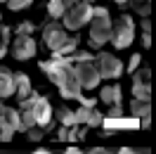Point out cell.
<instances>
[{
	"mask_svg": "<svg viewBox=\"0 0 156 154\" xmlns=\"http://www.w3.org/2000/svg\"><path fill=\"white\" fill-rule=\"evenodd\" d=\"M66 40H69V33H66V29H64V24L48 21V24L43 26V43H45V48H48L52 55L64 48Z\"/></svg>",
	"mask_w": 156,
	"mask_h": 154,
	"instance_id": "5b68a950",
	"label": "cell"
},
{
	"mask_svg": "<svg viewBox=\"0 0 156 154\" xmlns=\"http://www.w3.org/2000/svg\"><path fill=\"white\" fill-rule=\"evenodd\" d=\"M64 154H85V152H80L78 147H73V145H71V147H66V152H64Z\"/></svg>",
	"mask_w": 156,
	"mask_h": 154,
	"instance_id": "4dcf8cb0",
	"label": "cell"
},
{
	"mask_svg": "<svg viewBox=\"0 0 156 154\" xmlns=\"http://www.w3.org/2000/svg\"><path fill=\"white\" fill-rule=\"evenodd\" d=\"M43 135H45V130L36 126V128H31L29 133H26V138H29V140H33V142H40V140H43Z\"/></svg>",
	"mask_w": 156,
	"mask_h": 154,
	"instance_id": "484cf974",
	"label": "cell"
},
{
	"mask_svg": "<svg viewBox=\"0 0 156 154\" xmlns=\"http://www.w3.org/2000/svg\"><path fill=\"white\" fill-rule=\"evenodd\" d=\"M55 114H57V121H59L62 126H66V128L78 126V123H76V112H71V109H66V107H59Z\"/></svg>",
	"mask_w": 156,
	"mask_h": 154,
	"instance_id": "d6986e66",
	"label": "cell"
},
{
	"mask_svg": "<svg viewBox=\"0 0 156 154\" xmlns=\"http://www.w3.org/2000/svg\"><path fill=\"white\" fill-rule=\"evenodd\" d=\"M29 5H33V0H7V7L12 12H19V10H26Z\"/></svg>",
	"mask_w": 156,
	"mask_h": 154,
	"instance_id": "cb8c5ba5",
	"label": "cell"
},
{
	"mask_svg": "<svg viewBox=\"0 0 156 154\" xmlns=\"http://www.w3.org/2000/svg\"><path fill=\"white\" fill-rule=\"evenodd\" d=\"M73 71H76V78L83 90H95L99 86V71L95 67V62H80V64H73Z\"/></svg>",
	"mask_w": 156,
	"mask_h": 154,
	"instance_id": "9c48e42d",
	"label": "cell"
},
{
	"mask_svg": "<svg viewBox=\"0 0 156 154\" xmlns=\"http://www.w3.org/2000/svg\"><path fill=\"white\" fill-rule=\"evenodd\" d=\"M17 95V78L14 71H10L7 67H0V102L7 97Z\"/></svg>",
	"mask_w": 156,
	"mask_h": 154,
	"instance_id": "4fadbf2b",
	"label": "cell"
},
{
	"mask_svg": "<svg viewBox=\"0 0 156 154\" xmlns=\"http://www.w3.org/2000/svg\"><path fill=\"white\" fill-rule=\"evenodd\" d=\"M133 12H137L142 19H149V14H151V0H130L128 2Z\"/></svg>",
	"mask_w": 156,
	"mask_h": 154,
	"instance_id": "ffe728a7",
	"label": "cell"
},
{
	"mask_svg": "<svg viewBox=\"0 0 156 154\" xmlns=\"http://www.w3.org/2000/svg\"><path fill=\"white\" fill-rule=\"evenodd\" d=\"M0 21H2V14H0Z\"/></svg>",
	"mask_w": 156,
	"mask_h": 154,
	"instance_id": "8d00e7d4",
	"label": "cell"
},
{
	"mask_svg": "<svg viewBox=\"0 0 156 154\" xmlns=\"http://www.w3.org/2000/svg\"><path fill=\"white\" fill-rule=\"evenodd\" d=\"M0 2H5V5H7V0H0Z\"/></svg>",
	"mask_w": 156,
	"mask_h": 154,
	"instance_id": "d590c367",
	"label": "cell"
},
{
	"mask_svg": "<svg viewBox=\"0 0 156 154\" xmlns=\"http://www.w3.org/2000/svg\"><path fill=\"white\" fill-rule=\"evenodd\" d=\"M104 130H123V128H140V121L135 116H118V119H107L104 116Z\"/></svg>",
	"mask_w": 156,
	"mask_h": 154,
	"instance_id": "5bb4252c",
	"label": "cell"
},
{
	"mask_svg": "<svg viewBox=\"0 0 156 154\" xmlns=\"http://www.w3.org/2000/svg\"><path fill=\"white\" fill-rule=\"evenodd\" d=\"M135 40V21L130 14H121L114 21V33H111V43L116 50H126L133 45Z\"/></svg>",
	"mask_w": 156,
	"mask_h": 154,
	"instance_id": "277c9868",
	"label": "cell"
},
{
	"mask_svg": "<svg viewBox=\"0 0 156 154\" xmlns=\"http://www.w3.org/2000/svg\"><path fill=\"white\" fill-rule=\"evenodd\" d=\"M95 67L99 71V78H118L126 67H123V62L116 57V55H111V52H97L95 55Z\"/></svg>",
	"mask_w": 156,
	"mask_h": 154,
	"instance_id": "8992f818",
	"label": "cell"
},
{
	"mask_svg": "<svg viewBox=\"0 0 156 154\" xmlns=\"http://www.w3.org/2000/svg\"><path fill=\"white\" fill-rule=\"evenodd\" d=\"M83 138H85V128L83 126H73V128L62 126L59 135H57V140H62V142H76V140H83Z\"/></svg>",
	"mask_w": 156,
	"mask_h": 154,
	"instance_id": "e0dca14e",
	"label": "cell"
},
{
	"mask_svg": "<svg viewBox=\"0 0 156 154\" xmlns=\"http://www.w3.org/2000/svg\"><path fill=\"white\" fill-rule=\"evenodd\" d=\"M140 62H142V55H133L130 62H128V67H126V71L128 74H135L137 69H140Z\"/></svg>",
	"mask_w": 156,
	"mask_h": 154,
	"instance_id": "d4e9b609",
	"label": "cell"
},
{
	"mask_svg": "<svg viewBox=\"0 0 156 154\" xmlns=\"http://www.w3.org/2000/svg\"><path fill=\"white\" fill-rule=\"evenodd\" d=\"M116 154H147V149H133V147H121Z\"/></svg>",
	"mask_w": 156,
	"mask_h": 154,
	"instance_id": "83f0119b",
	"label": "cell"
},
{
	"mask_svg": "<svg viewBox=\"0 0 156 154\" xmlns=\"http://www.w3.org/2000/svg\"><path fill=\"white\" fill-rule=\"evenodd\" d=\"M33 31H36V26H33V21H21L19 26L14 29V36H33Z\"/></svg>",
	"mask_w": 156,
	"mask_h": 154,
	"instance_id": "603a6c76",
	"label": "cell"
},
{
	"mask_svg": "<svg viewBox=\"0 0 156 154\" xmlns=\"http://www.w3.org/2000/svg\"><path fill=\"white\" fill-rule=\"evenodd\" d=\"M142 33H151V21L142 19Z\"/></svg>",
	"mask_w": 156,
	"mask_h": 154,
	"instance_id": "f546056e",
	"label": "cell"
},
{
	"mask_svg": "<svg viewBox=\"0 0 156 154\" xmlns=\"http://www.w3.org/2000/svg\"><path fill=\"white\" fill-rule=\"evenodd\" d=\"M66 12H69V7L62 2V0H50V2H48V17H50V19H55V21L64 19Z\"/></svg>",
	"mask_w": 156,
	"mask_h": 154,
	"instance_id": "ac0fdd59",
	"label": "cell"
},
{
	"mask_svg": "<svg viewBox=\"0 0 156 154\" xmlns=\"http://www.w3.org/2000/svg\"><path fill=\"white\" fill-rule=\"evenodd\" d=\"M14 78H17V100H19V102L33 95V88H31L29 74H24V71H14Z\"/></svg>",
	"mask_w": 156,
	"mask_h": 154,
	"instance_id": "2e32d148",
	"label": "cell"
},
{
	"mask_svg": "<svg viewBox=\"0 0 156 154\" xmlns=\"http://www.w3.org/2000/svg\"><path fill=\"white\" fill-rule=\"evenodd\" d=\"M10 36H12V29L0 24V59L10 52Z\"/></svg>",
	"mask_w": 156,
	"mask_h": 154,
	"instance_id": "44dd1931",
	"label": "cell"
},
{
	"mask_svg": "<svg viewBox=\"0 0 156 154\" xmlns=\"http://www.w3.org/2000/svg\"><path fill=\"white\" fill-rule=\"evenodd\" d=\"M76 123L83 128H102L104 114L97 112V107H78L76 109Z\"/></svg>",
	"mask_w": 156,
	"mask_h": 154,
	"instance_id": "8fae6325",
	"label": "cell"
},
{
	"mask_svg": "<svg viewBox=\"0 0 156 154\" xmlns=\"http://www.w3.org/2000/svg\"><path fill=\"white\" fill-rule=\"evenodd\" d=\"M133 100L151 102V69L140 67L133 74Z\"/></svg>",
	"mask_w": 156,
	"mask_h": 154,
	"instance_id": "ba28073f",
	"label": "cell"
},
{
	"mask_svg": "<svg viewBox=\"0 0 156 154\" xmlns=\"http://www.w3.org/2000/svg\"><path fill=\"white\" fill-rule=\"evenodd\" d=\"M40 71L48 74V78L59 88L64 100H83V88L78 83L69 57H52L50 62H40Z\"/></svg>",
	"mask_w": 156,
	"mask_h": 154,
	"instance_id": "6da1fadb",
	"label": "cell"
},
{
	"mask_svg": "<svg viewBox=\"0 0 156 154\" xmlns=\"http://www.w3.org/2000/svg\"><path fill=\"white\" fill-rule=\"evenodd\" d=\"M19 112H31L33 119H36V126L43 128V130H50V128H52L55 112H52V107H50V100L43 97V95H38L36 90H33L31 97H26V100L19 102Z\"/></svg>",
	"mask_w": 156,
	"mask_h": 154,
	"instance_id": "3957f363",
	"label": "cell"
},
{
	"mask_svg": "<svg viewBox=\"0 0 156 154\" xmlns=\"http://www.w3.org/2000/svg\"><path fill=\"white\" fill-rule=\"evenodd\" d=\"M85 154H116L114 149H107V147H92V149H88Z\"/></svg>",
	"mask_w": 156,
	"mask_h": 154,
	"instance_id": "4316f807",
	"label": "cell"
},
{
	"mask_svg": "<svg viewBox=\"0 0 156 154\" xmlns=\"http://www.w3.org/2000/svg\"><path fill=\"white\" fill-rule=\"evenodd\" d=\"M88 21H92V5L78 2V5H73V7L64 14L62 24H64V29H69V31H78V29H83Z\"/></svg>",
	"mask_w": 156,
	"mask_h": 154,
	"instance_id": "52a82bcc",
	"label": "cell"
},
{
	"mask_svg": "<svg viewBox=\"0 0 156 154\" xmlns=\"http://www.w3.org/2000/svg\"><path fill=\"white\" fill-rule=\"evenodd\" d=\"M114 2H116V5H121V7H123V5H128L130 0H114Z\"/></svg>",
	"mask_w": 156,
	"mask_h": 154,
	"instance_id": "836d02e7",
	"label": "cell"
},
{
	"mask_svg": "<svg viewBox=\"0 0 156 154\" xmlns=\"http://www.w3.org/2000/svg\"><path fill=\"white\" fill-rule=\"evenodd\" d=\"M111 33H114V24H111V17H109V10L104 5H97L92 7V21H90V48L99 50L104 43L111 40Z\"/></svg>",
	"mask_w": 156,
	"mask_h": 154,
	"instance_id": "7a4b0ae2",
	"label": "cell"
},
{
	"mask_svg": "<svg viewBox=\"0 0 156 154\" xmlns=\"http://www.w3.org/2000/svg\"><path fill=\"white\" fill-rule=\"evenodd\" d=\"M99 102H104L107 107H118L123 105L121 102V86L114 83V86H104L99 90Z\"/></svg>",
	"mask_w": 156,
	"mask_h": 154,
	"instance_id": "9a60e30c",
	"label": "cell"
},
{
	"mask_svg": "<svg viewBox=\"0 0 156 154\" xmlns=\"http://www.w3.org/2000/svg\"><path fill=\"white\" fill-rule=\"evenodd\" d=\"M80 2H88V5H92V2H95V0H80Z\"/></svg>",
	"mask_w": 156,
	"mask_h": 154,
	"instance_id": "e575fe53",
	"label": "cell"
},
{
	"mask_svg": "<svg viewBox=\"0 0 156 154\" xmlns=\"http://www.w3.org/2000/svg\"><path fill=\"white\" fill-rule=\"evenodd\" d=\"M36 50H38V45H36L33 36H14V40H12V45H10L12 57L19 59V62L31 59L33 55H36Z\"/></svg>",
	"mask_w": 156,
	"mask_h": 154,
	"instance_id": "30bf717a",
	"label": "cell"
},
{
	"mask_svg": "<svg viewBox=\"0 0 156 154\" xmlns=\"http://www.w3.org/2000/svg\"><path fill=\"white\" fill-rule=\"evenodd\" d=\"M14 133H17V130H14L7 121H2V119H0V142H10L12 138H14Z\"/></svg>",
	"mask_w": 156,
	"mask_h": 154,
	"instance_id": "7402d4cb",
	"label": "cell"
},
{
	"mask_svg": "<svg viewBox=\"0 0 156 154\" xmlns=\"http://www.w3.org/2000/svg\"><path fill=\"white\" fill-rule=\"evenodd\" d=\"M142 45H144V50L151 48V33H142Z\"/></svg>",
	"mask_w": 156,
	"mask_h": 154,
	"instance_id": "f1b7e54d",
	"label": "cell"
},
{
	"mask_svg": "<svg viewBox=\"0 0 156 154\" xmlns=\"http://www.w3.org/2000/svg\"><path fill=\"white\" fill-rule=\"evenodd\" d=\"M130 114L140 121V128H149V126H151V102L133 100V102H130Z\"/></svg>",
	"mask_w": 156,
	"mask_h": 154,
	"instance_id": "7c38bea8",
	"label": "cell"
},
{
	"mask_svg": "<svg viewBox=\"0 0 156 154\" xmlns=\"http://www.w3.org/2000/svg\"><path fill=\"white\" fill-rule=\"evenodd\" d=\"M33 154H52V152H50V149H36Z\"/></svg>",
	"mask_w": 156,
	"mask_h": 154,
	"instance_id": "d6a6232c",
	"label": "cell"
},
{
	"mask_svg": "<svg viewBox=\"0 0 156 154\" xmlns=\"http://www.w3.org/2000/svg\"><path fill=\"white\" fill-rule=\"evenodd\" d=\"M62 2H64V5H66L69 10H71V7H73V5H78V2H80V0H62Z\"/></svg>",
	"mask_w": 156,
	"mask_h": 154,
	"instance_id": "1f68e13d",
	"label": "cell"
}]
</instances>
